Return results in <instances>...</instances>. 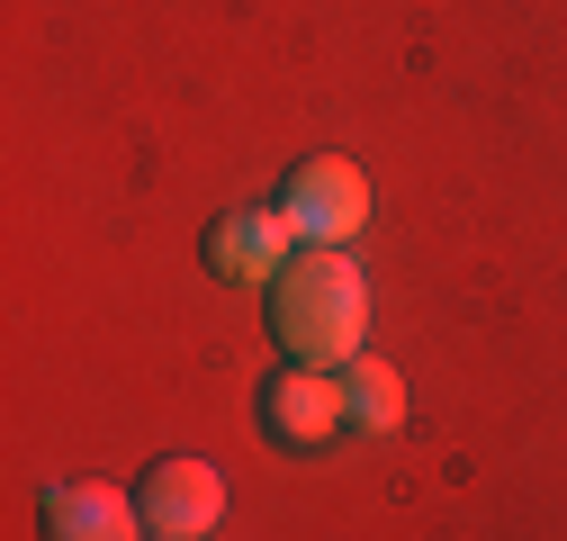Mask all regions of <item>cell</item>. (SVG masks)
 I'll list each match as a JSON object with an SVG mask.
<instances>
[{
    "label": "cell",
    "mask_w": 567,
    "mask_h": 541,
    "mask_svg": "<svg viewBox=\"0 0 567 541\" xmlns=\"http://www.w3.org/2000/svg\"><path fill=\"white\" fill-rule=\"evenodd\" d=\"M270 334L298 370H342L361 361V334H370V280L351 244H307L270 270Z\"/></svg>",
    "instance_id": "obj_1"
},
{
    "label": "cell",
    "mask_w": 567,
    "mask_h": 541,
    "mask_svg": "<svg viewBox=\"0 0 567 541\" xmlns=\"http://www.w3.org/2000/svg\"><path fill=\"white\" fill-rule=\"evenodd\" d=\"M279 208L298 217L307 244H351L361 217H370V181H361V163H342V154H307L289 181H279Z\"/></svg>",
    "instance_id": "obj_2"
},
{
    "label": "cell",
    "mask_w": 567,
    "mask_h": 541,
    "mask_svg": "<svg viewBox=\"0 0 567 541\" xmlns=\"http://www.w3.org/2000/svg\"><path fill=\"white\" fill-rule=\"evenodd\" d=\"M135 506H145V532H163V541H207L226 514V479L207 460H154L135 479Z\"/></svg>",
    "instance_id": "obj_3"
},
{
    "label": "cell",
    "mask_w": 567,
    "mask_h": 541,
    "mask_svg": "<svg viewBox=\"0 0 567 541\" xmlns=\"http://www.w3.org/2000/svg\"><path fill=\"white\" fill-rule=\"evenodd\" d=\"M342 425H351L342 416V370H298L289 361V370L261 388V433L289 442V451H324Z\"/></svg>",
    "instance_id": "obj_4"
},
{
    "label": "cell",
    "mask_w": 567,
    "mask_h": 541,
    "mask_svg": "<svg viewBox=\"0 0 567 541\" xmlns=\"http://www.w3.org/2000/svg\"><path fill=\"white\" fill-rule=\"evenodd\" d=\"M298 244L307 235H298V217L279 208V198H261V208H226L217 226H207V270H217V280H270Z\"/></svg>",
    "instance_id": "obj_5"
},
{
    "label": "cell",
    "mask_w": 567,
    "mask_h": 541,
    "mask_svg": "<svg viewBox=\"0 0 567 541\" xmlns=\"http://www.w3.org/2000/svg\"><path fill=\"white\" fill-rule=\"evenodd\" d=\"M45 541H145V506L117 479H63L45 488Z\"/></svg>",
    "instance_id": "obj_6"
},
{
    "label": "cell",
    "mask_w": 567,
    "mask_h": 541,
    "mask_svg": "<svg viewBox=\"0 0 567 541\" xmlns=\"http://www.w3.org/2000/svg\"><path fill=\"white\" fill-rule=\"evenodd\" d=\"M342 416H351V433H396V416H405V379H396L379 353L342 361Z\"/></svg>",
    "instance_id": "obj_7"
},
{
    "label": "cell",
    "mask_w": 567,
    "mask_h": 541,
    "mask_svg": "<svg viewBox=\"0 0 567 541\" xmlns=\"http://www.w3.org/2000/svg\"><path fill=\"white\" fill-rule=\"evenodd\" d=\"M154 541H163V532H154Z\"/></svg>",
    "instance_id": "obj_8"
}]
</instances>
